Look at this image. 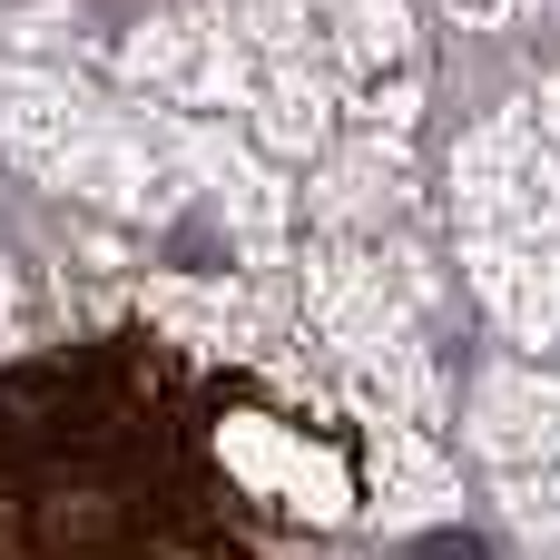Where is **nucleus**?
<instances>
[{
	"instance_id": "obj_12",
	"label": "nucleus",
	"mask_w": 560,
	"mask_h": 560,
	"mask_svg": "<svg viewBox=\"0 0 560 560\" xmlns=\"http://www.w3.org/2000/svg\"><path fill=\"white\" fill-rule=\"evenodd\" d=\"M315 207H325V217H394V207H404V167H394L384 148H354V158L315 187Z\"/></svg>"
},
{
	"instance_id": "obj_2",
	"label": "nucleus",
	"mask_w": 560,
	"mask_h": 560,
	"mask_svg": "<svg viewBox=\"0 0 560 560\" xmlns=\"http://www.w3.org/2000/svg\"><path fill=\"white\" fill-rule=\"evenodd\" d=\"M472 453L502 463V472H532V463H560V384L532 374V364H492L472 384Z\"/></svg>"
},
{
	"instance_id": "obj_3",
	"label": "nucleus",
	"mask_w": 560,
	"mask_h": 560,
	"mask_svg": "<svg viewBox=\"0 0 560 560\" xmlns=\"http://www.w3.org/2000/svg\"><path fill=\"white\" fill-rule=\"evenodd\" d=\"M532 167H541V138L522 118L463 138L453 158V197H463V226L472 236H502V226H532Z\"/></svg>"
},
{
	"instance_id": "obj_6",
	"label": "nucleus",
	"mask_w": 560,
	"mask_h": 560,
	"mask_svg": "<svg viewBox=\"0 0 560 560\" xmlns=\"http://www.w3.org/2000/svg\"><path fill=\"white\" fill-rule=\"evenodd\" d=\"M148 315L177 325L207 354H276V315L246 285H187V276H167V285H148Z\"/></svg>"
},
{
	"instance_id": "obj_4",
	"label": "nucleus",
	"mask_w": 560,
	"mask_h": 560,
	"mask_svg": "<svg viewBox=\"0 0 560 560\" xmlns=\"http://www.w3.org/2000/svg\"><path fill=\"white\" fill-rule=\"evenodd\" d=\"M138 79L167 89L177 108H236L246 98V49L226 30H197V20H167L138 39Z\"/></svg>"
},
{
	"instance_id": "obj_15",
	"label": "nucleus",
	"mask_w": 560,
	"mask_h": 560,
	"mask_svg": "<svg viewBox=\"0 0 560 560\" xmlns=\"http://www.w3.org/2000/svg\"><path fill=\"white\" fill-rule=\"evenodd\" d=\"M335 10H345V49H354L364 69L404 59V0H335Z\"/></svg>"
},
{
	"instance_id": "obj_11",
	"label": "nucleus",
	"mask_w": 560,
	"mask_h": 560,
	"mask_svg": "<svg viewBox=\"0 0 560 560\" xmlns=\"http://www.w3.org/2000/svg\"><path fill=\"white\" fill-rule=\"evenodd\" d=\"M325 128H335V98H325V79H305V69H276V79L256 89V138H266L276 158H315V148H325Z\"/></svg>"
},
{
	"instance_id": "obj_14",
	"label": "nucleus",
	"mask_w": 560,
	"mask_h": 560,
	"mask_svg": "<svg viewBox=\"0 0 560 560\" xmlns=\"http://www.w3.org/2000/svg\"><path fill=\"white\" fill-rule=\"evenodd\" d=\"M217 30L236 49H295L305 39V10L295 0H217Z\"/></svg>"
},
{
	"instance_id": "obj_16",
	"label": "nucleus",
	"mask_w": 560,
	"mask_h": 560,
	"mask_svg": "<svg viewBox=\"0 0 560 560\" xmlns=\"http://www.w3.org/2000/svg\"><path fill=\"white\" fill-rule=\"evenodd\" d=\"M463 10H502V0H463Z\"/></svg>"
},
{
	"instance_id": "obj_8",
	"label": "nucleus",
	"mask_w": 560,
	"mask_h": 560,
	"mask_svg": "<svg viewBox=\"0 0 560 560\" xmlns=\"http://www.w3.org/2000/svg\"><path fill=\"white\" fill-rule=\"evenodd\" d=\"M187 148H197V187L217 197V217H226L246 246H276V236H285V187H276L256 158H236L226 138H207V128H187Z\"/></svg>"
},
{
	"instance_id": "obj_5",
	"label": "nucleus",
	"mask_w": 560,
	"mask_h": 560,
	"mask_svg": "<svg viewBox=\"0 0 560 560\" xmlns=\"http://www.w3.org/2000/svg\"><path fill=\"white\" fill-rule=\"evenodd\" d=\"M345 374H354V404L374 423H404V433H433L443 423V374L413 345V325L404 335H374V345H345Z\"/></svg>"
},
{
	"instance_id": "obj_9",
	"label": "nucleus",
	"mask_w": 560,
	"mask_h": 560,
	"mask_svg": "<svg viewBox=\"0 0 560 560\" xmlns=\"http://www.w3.org/2000/svg\"><path fill=\"white\" fill-rule=\"evenodd\" d=\"M226 453H236V472H256V482H276L295 512H315V522H335L345 512V472L325 463V453H305V443H285L276 423H236L226 433Z\"/></svg>"
},
{
	"instance_id": "obj_10",
	"label": "nucleus",
	"mask_w": 560,
	"mask_h": 560,
	"mask_svg": "<svg viewBox=\"0 0 560 560\" xmlns=\"http://www.w3.org/2000/svg\"><path fill=\"white\" fill-rule=\"evenodd\" d=\"M374 502H384L394 522H423V512H443V502H453V463H443L423 433L374 423Z\"/></svg>"
},
{
	"instance_id": "obj_1",
	"label": "nucleus",
	"mask_w": 560,
	"mask_h": 560,
	"mask_svg": "<svg viewBox=\"0 0 560 560\" xmlns=\"http://www.w3.org/2000/svg\"><path fill=\"white\" fill-rule=\"evenodd\" d=\"M472 295H482L522 345H560V236L551 226L472 236Z\"/></svg>"
},
{
	"instance_id": "obj_7",
	"label": "nucleus",
	"mask_w": 560,
	"mask_h": 560,
	"mask_svg": "<svg viewBox=\"0 0 560 560\" xmlns=\"http://www.w3.org/2000/svg\"><path fill=\"white\" fill-rule=\"evenodd\" d=\"M79 138H89V108H79V98H69L59 79L0 69V148H10V158H30V167L49 177V167H59V158L79 148Z\"/></svg>"
},
{
	"instance_id": "obj_13",
	"label": "nucleus",
	"mask_w": 560,
	"mask_h": 560,
	"mask_svg": "<svg viewBox=\"0 0 560 560\" xmlns=\"http://www.w3.org/2000/svg\"><path fill=\"white\" fill-rule=\"evenodd\" d=\"M502 512H512V532H522L541 560H560V463L502 472Z\"/></svg>"
}]
</instances>
